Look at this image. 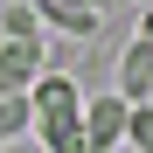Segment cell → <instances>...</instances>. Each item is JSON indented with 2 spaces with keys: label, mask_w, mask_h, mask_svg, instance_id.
Wrapping results in <instances>:
<instances>
[{
  "label": "cell",
  "mask_w": 153,
  "mask_h": 153,
  "mask_svg": "<svg viewBox=\"0 0 153 153\" xmlns=\"http://www.w3.org/2000/svg\"><path fill=\"white\" fill-rule=\"evenodd\" d=\"M28 125L42 153H84V91L70 76H35L28 84Z\"/></svg>",
  "instance_id": "1"
},
{
  "label": "cell",
  "mask_w": 153,
  "mask_h": 153,
  "mask_svg": "<svg viewBox=\"0 0 153 153\" xmlns=\"http://www.w3.org/2000/svg\"><path fill=\"white\" fill-rule=\"evenodd\" d=\"M125 97H91L84 105V153H118L125 146Z\"/></svg>",
  "instance_id": "2"
},
{
  "label": "cell",
  "mask_w": 153,
  "mask_h": 153,
  "mask_svg": "<svg viewBox=\"0 0 153 153\" xmlns=\"http://www.w3.org/2000/svg\"><path fill=\"white\" fill-rule=\"evenodd\" d=\"M42 76V35L35 42H0V97H21Z\"/></svg>",
  "instance_id": "3"
},
{
  "label": "cell",
  "mask_w": 153,
  "mask_h": 153,
  "mask_svg": "<svg viewBox=\"0 0 153 153\" xmlns=\"http://www.w3.org/2000/svg\"><path fill=\"white\" fill-rule=\"evenodd\" d=\"M35 21H49V28H63V35H97V7L91 0H28Z\"/></svg>",
  "instance_id": "4"
},
{
  "label": "cell",
  "mask_w": 153,
  "mask_h": 153,
  "mask_svg": "<svg viewBox=\"0 0 153 153\" xmlns=\"http://www.w3.org/2000/svg\"><path fill=\"white\" fill-rule=\"evenodd\" d=\"M146 91H153V42L132 35V49L118 56V97L132 105V97H146Z\"/></svg>",
  "instance_id": "5"
},
{
  "label": "cell",
  "mask_w": 153,
  "mask_h": 153,
  "mask_svg": "<svg viewBox=\"0 0 153 153\" xmlns=\"http://www.w3.org/2000/svg\"><path fill=\"white\" fill-rule=\"evenodd\" d=\"M35 35H42V21H35V7H28V0H14V7L0 14V42H35Z\"/></svg>",
  "instance_id": "6"
},
{
  "label": "cell",
  "mask_w": 153,
  "mask_h": 153,
  "mask_svg": "<svg viewBox=\"0 0 153 153\" xmlns=\"http://www.w3.org/2000/svg\"><path fill=\"white\" fill-rule=\"evenodd\" d=\"M28 118H35L28 111V91H21V97H0V146H14L21 132H28Z\"/></svg>",
  "instance_id": "7"
},
{
  "label": "cell",
  "mask_w": 153,
  "mask_h": 153,
  "mask_svg": "<svg viewBox=\"0 0 153 153\" xmlns=\"http://www.w3.org/2000/svg\"><path fill=\"white\" fill-rule=\"evenodd\" d=\"M125 146H132V153H153V105H132V111H125Z\"/></svg>",
  "instance_id": "8"
},
{
  "label": "cell",
  "mask_w": 153,
  "mask_h": 153,
  "mask_svg": "<svg viewBox=\"0 0 153 153\" xmlns=\"http://www.w3.org/2000/svg\"><path fill=\"white\" fill-rule=\"evenodd\" d=\"M0 153H42V146H28V139H14V146H0Z\"/></svg>",
  "instance_id": "9"
},
{
  "label": "cell",
  "mask_w": 153,
  "mask_h": 153,
  "mask_svg": "<svg viewBox=\"0 0 153 153\" xmlns=\"http://www.w3.org/2000/svg\"><path fill=\"white\" fill-rule=\"evenodd\" d=\"M139 42H153V14H146V21H139Z\"/></svg>",
  "instance_id": "10"
}]
</instances>
